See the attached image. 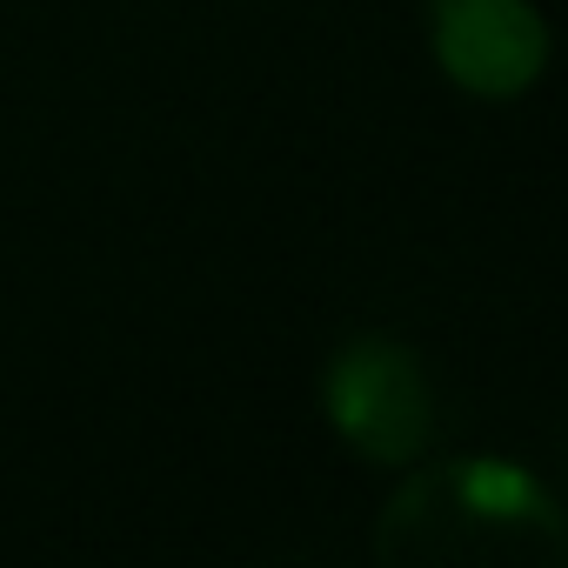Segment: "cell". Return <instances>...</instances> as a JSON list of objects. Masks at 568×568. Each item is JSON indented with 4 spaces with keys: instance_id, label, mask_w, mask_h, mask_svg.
Masks as SVG:
<instances>
[{
    "instance_id": "obj_2",
    "label": "cell",
    "mask_w": 568,
    "mask_h": 568,
    "mask_svg": "<svg viewBox=\"0 0 568 568\" xmlns=\"http://www.w3.org/2000/svg\"><path fill=\"white\" fill-rule=\"evenodd\" d=\"M322 402H328V422L342 428V442H355L368 462H388V468L422 462V448L435 435V388H428L422 362L382 335H362L328 362Z\"/></svg>"
},
{
    "instance_id": "obj_3",
    "label": "cell",
    "mask_w": 568,
    "mask_h": 568,
    "mask_svg": "<svg viewBox=\"0 0 568 568\" xmlns=\"http://www.w3.org/2000/svg\"><path fill=\"white\" fill-rule=\"evenodd\" d=\"M435 54L455 88L481 101H515L548 61V34L528 0H428Z\"/></svg>"
},
{
    "instance_id": "obj_1",
    "label": "cell",
    "mask_w": 568,
    "mask_h": 568,
    "mask_svg": "<svg viewBox=\"0 0 568 568\" xmlns=\"http://www.w3.org/2000/svg\"><path fill=\"white\" fill-rule=\"evenodd\" d=\"M375 555L388 568H448V561H501V555H561V515L535 475L495 455L422 468L382 515Z\"/></svg>"
}]
</instances>
